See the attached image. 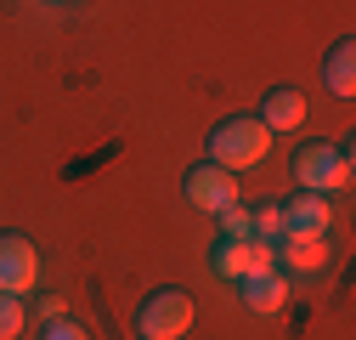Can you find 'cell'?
Listing matches in <instances>:
<instances>
[{"mask_svg": "<svg viewBox=\"0 0 356 340\" xmlns=\"http://www.w3.org/2000/svg\"><path fill=\"white\" fill-rule=\"evenodd\" d=\"M272 131L254 119V114H232V119H220L215 131H209V164H220V170H254L266 153H272Z\"/></svg>", "mask_w": 356, "mask_h": 340, "instance_id": "obj_1", "label": "cell"}, {"mask_svg": "<svg viewBox=\"0 0 356 340\" xmlns=\"http://www.w3.org/2000/svg\"><path fill=\"white\" fill-rule=\"evenodd\" d=\"M289 164L300 176V193H334L350 182V142H300Z\"/></svg>", "mask_w": 356, "mask_h": 340, "instance_id": "obj_2", "label": "cell"}, {"mask_svg": "<svg viewBox=\"0 0 356 340\" xmlns=\"http://www.w3.org/2000/svg\"><path fill=\"white\" fill-rule=\"evenodd\" d=\"M193 318H198V307L187 289H153L136 307V340H181L193 329Z\"/></svg>", "mask_w": 356, "mask_h": 340, "instance_id": "obj_3", "label": "cell"}, {"mask_svg": "<svg viewBox=\"0 0 356 340\" xmlns=\"http://www.w3.org/2000/svg\"><path fill=\"white\" fill-rule=\"evenodd\" d=\"M209 272L215 278H260V272H277V244L272 238H220L209 249Z\"/></svg>", "mask_w": 356, "mask_h": 340, "instance_id": "obj_4", "label": "cell"}, {"mask_svg": "<svg viewBox=\"0 0 356 340\" xmlns=\"http://www.w3.org/2000/svg\"><path fill=\"white\" fill-rule=\"evenodd\" d=\"M181 193L193 210H204V216H215V210H227L238 204V176L232 170H220V164H187V176H181Z\"/></svg>", "mask_w": 356, "mask_h": 340, "instance_id": "obj_5", "label": "cell"}, {"mask_svg": "<svg viewBox=\"0 0 356 340\" xmlns=\"http://www.w3.org/2000/svg\"><path fill=\"white\" fill-rule=\"evenodd\" d=\"M40 284V255L23 233H0V295H29Z\"/></svg>", "mask_w": 356, "mask_h": 340, "instance_id": "obj_6", "label": "cell"}, {"mask_svg": "<svg viewBox=\"0 0 356 340\" xmlns=\"http://www.w3.org/2000/svg\"><path fill=\"white\" fill-rule=\"evenodd\" d=\"M334 249H328V233H283L277 238V267H289L294 278H317L328 272Z\"/></svg>", "mask_w": 356, "mask_h": 340, "instance_id": "obj_7", "label": "cell"}, {"mask_svg": "<svg viewBox=\"0 0 356 340\" xmlns=\"http://www.w3.org/2000/svg\"><path fill=\"white\" fill-rule=\"evenodd\" d=\"M283 222H289V233H328L334 204H328V193H294V199H283Z\"/></svg>", "mask_w": 356, "mask_h": 340, "instance_id": "obj_8", "label": "cell"}, {"mask_svg": "<svg viewBox=\"0 0 356 340\" xmlns=\"http://www.w3.org/2000/svg\"><path fill=\"white\" fill-rule=\"evenodd\" d=\"M238 295H243V307H249V312L277 318V312L289 307V278H283V272H260V278H243Z\"/></svg>", "mask_w": 356, "mask_h": 340, "instance_id": "obj_9", "label": "cell"}, {"mask_svg": "<svg viewBox=\"0 0 356 340\" xmlns=\"http://www.w3.org/2000/svg\"><path fill=\"white\" fill-rule=\"evenodd\" d=\"M254 119H260L272 137L300 131V125H305V97H300V91H289V85H283V91H266V102H260V114H254Z\"/></svg>", "mask_w": 356, "mask_h": 340, "instance_id": "obj_10", "label": "cell"}, {"mask_svg": "<svg viewBox=\"0 0 356 340\" xmlns=\"http://www.w3.org/2000/svg\"><path fill=\"white\" fill-rule=\"evenodd\" d=\"M323 85L334 97H350L356 91V40H334L328 57H323Z\"/></svg>", "mask_w": 356, "mask_h": 340, "instance_id": "obj_11", "label": "cell"}, {"mask_svg": "<svg viewBox=\"0 0 356 340\" xmlns=\"http://www.w3.org/2000/svg\"><path fill=\"white\" fill-rule=\"evenodd\" d=\"M215 222H220V238H254V210H243V204L215 210Z\"/></svg>", "mask_w": 356, "mask_h": 340, "instance_id": "obj_12", "label": "cell"}, {"mask_svg": "<svg viewBox=\"0 0 356 340\" xmlns=\"http://www.w3.org/2000/svg\"><path fill=\"white\" fill-rule=\"evenodd\" d=\"M29 323V307H23V295H0V340H17Z\"/></svg>", "mask_w": 356, "mask_h": 340, "instance_id": "obj_13", "label": "cell"}, {"mask_svg": "<svg viewBox=\"0 0 356 340\" xmlns=\"http://www.w3.org/2000/svg\"><path fill=\"white\" fill-rule=\"evenodd\" d=\"M283 233H289V222H283V199L260 204V210H254V238H272V244H277Z\"/></svg>", "mask_w": 356, "mask_h": 340, "instance_id": "obj_14", "label": "cell"}, {"mask_svg": "<svg viewBox=\"0 0 356 340\" xmlns=\"http://www.w3.org/2000/svg\"><path fill=\"white\" fill-rule=\"evenodd\" d=\"M40 340H91V334H85L79 323H68V318H51V323H46V334H40Z\"/></svg>", "mask_w": 356, "mask_h": 340, "instance_id": "obj_15", "label": "cell"}, {"mask_svg": "<svg viewBox=\"0 0 356 340\" xmlns=\"http://www.w3.org/2000/svg\"><path fill=\"white\" fill-rule=\"evenodd\" d=\"M40 318H46V323L51 318H68V301H63V295H46V301H40Z\"/></svg>", "mask_w": 356, "mask_h": 340, "instance_id": "obj_16", "label": "cell"}, {"mask_svg": "<svg viewBox=\"0 0 356 340\" xmlns=\"http://www.w3.org/2000/svg\"><path fill=\"white\" fill-rule=\"evenodd\" d=\"M46 6H74V0H46Z\"/></svg>", "mask_w": 356, "mask_h": 340, "instance_id": "obj_17", "label": "cell"}]
</instances>
